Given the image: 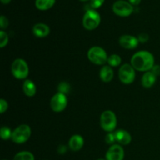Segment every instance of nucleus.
Instances as JSON below:
<instances>
[{"label": "nucleus", "instance_id": "f257e3e1", "mask_svg": "<svg viewBox=\"0 0 160 160\" xmlns=\"http://www.w3.org/2000/svg\"><path fill=\"white\" fill-rule=\"evenodd\" d=\"M131 65L141 72H148L154 67L155 59L153 55L148 51H139L134 54L131 59Z\"/></svg>", "mask_w": 160, "mask_h": 160}, {"label": "nucleus", "instance_id": "f03ea898", "mask_svg": "<svg viewBox=\"0 0 160 160\" xmlns=\"http://www.w3.org/2000/svg\"><path fill=\"white\" fill-rule=\"evenodd\" d=\"M117 120L116 114L111 110H106L101 114L100 125L105 131L112 132L117 128Z\"/></svg>", "mask_w": 160, "mask_h": 160}, {"label": "nucleus", "instance_id": "7ed1b4c3", "mask_svg": "<svg viewBox=\"0 0 160 160\" xmlns=\"http://www.w3.org/2000/svg\"><path fill=\"white\" fill-rule=\"evenodd\" d=\"M101 22L99 13L95 9H88L86 11L83 17V26L88 31H92L98 27Z\"/></svg>", "mask_w": 160, "mask_h": 160}, {"label": "nucleus", "instance_id": "20e7f679", "mask_svg": "<svg viewBox=\"0 0 160 160\" xmlns=\"http://www.w3.org/2000/svg\"><path fill=\"white\" fill-rule=\"evenodd\" d=\"M11 72L17 79L23 80L27 78L29 73V68L26 61L23 59H17L12 62Z\"/></svg>", "mask_w": 160, "mask_h": 160}, {"label": "nucleus", "instance_id": "39448f33", "mask_svg": "<svg viewBox=\"0 0 160 160\" xmlns=\"http://www.w3.org/2000/svg\"><path fill=\"white\" fill-rule=\"evenodd\" d=\"M88 58L89 60L96 65H103L108 60L106 52L98 46L92 47L88 52Z\"/></svg>", "mask_w": 160, "mask_h": 160}, {"label": "nucleus", "instance_id": "423d86ee", "mask_svg": "<svg viewBox=\"0 0 160 160\" xmlns=\"http://www.w3.org/2000/svg\"><path fill=\"white\" fill-rule=\"evenodd\" d=\"M31 135V129L30 126L28 124H22L12 131L11 139L16 144H23L30 138Z\"/></svg>", "mask_w": 160, "mask_h": 160}, {"label": "nucleus", "instance_id": "0eeeda50", "mask_svg": "<svg viewBox=\"0 0 160 160\" xmlns=\"http://www.w3.org/2000/svg\"><path fill=\"white\" fill-rule=\"evenodd\" d=\"M118 76L120 81L123 84H131L135 79V69L131 64H123L119 70Z\"/></svg>", "mask_w": 160, "mask_h": 160}, {"label": "nucleus", "instance_id": "6e6552de", "mask_svg": "<svg viewBox=\"0 0 160 160\" xmlns=\"http://www.w3.org/2000/svg\"><path fill=\"white\" fill-rule=\"evenodd\" d=\"M67 103H68V101H67V95L60 93V92H58V93L55 94L52 98H51L50 106L54 112H60L66 109Z\"/></svg>", "mask_w": 160, "mask_h": 160}, {"label": "nucleus", "instance_id": "1a4fd4ad", "mask_svg": "<svg viewBox=\"0 0 160 160\" xmlns=\"http://www.w3.org/2000/svg\"><path fill=\"white\" fill-rule=\"evenodd\" d=\"M112 10L120 17H128L133 12L134 8L130 2L124 0H118L112 5Z\"/></svg>", "mask_w": 160, "mask_h": 160}, {"label": "nucleus", "instance_id": "9d476101", "mask_svg": "<svg viewBox=\"0 0 160 160\" xmlns=\"http://www.w3.org/2000/svg\"><path fill=\"white\" fill-rule=\"evenodd\" d=\"M124 157L123 148L120 145H112L106 154V160H123Z\"/></svg>", "mask_w": 160, "mask_h": 160}, {"label": "nucleus", "instance_id": "9b49d317", "mask_svg": "<svg viewBox=\"0 0 160 160\" xmlns=\"http://www.w3.org/2000/svg\"><path fill=\"white\" fill-rule=\"evenodd\" d=\"M119 43L120 46L126 49H134L138 45L139 41L136 37L129 34L122 35L119 39Z\"/></svg>", "mask_w": 160, "mask_h": 160}, {"label": "nucleus", "instance_id": "f8f14e48", "mask_svg": "<svg viewBox=\"0 0 160 160\" xmlns=\"http://www.w3.org/2000/svg\"><path fill=\"white\" fill-rule=\"evenodd\" d=\"M33 34L37 38H45L50 34V28L48 25L43 23H36L32 28Z\"/></svg>", "mask_w": 160, "mask_h": 160}, {"label": "nucleus", "instance_id": "ddd939ff", "mask_svg": "<svg viewBox=\"0 0 160 160\" xmlns=\"http://www.w3.org/2000/svg\"><path fill=\"white\" fill-rule=\"evenodd\" d=\"M114 134H115L116 141L118 143H120V145H129L131 143V140H132V138H131V135L130 134V133L125 131V130H117Z\"/></svg>", "mask_w": 160, "mask_h": 160}, {"label": "nucleus", "instance_id": "4468645a", "mask_svg": "<svg viewBox=\"0 0 160 160\" xmlns=\"http://www.w3.org/2000/svg\"><path fill=\"white\" fill-rule=\"evenodd\" d=\"M84 145V138L79 134H74L69 140V147L73 152H78Z\"/></svg>", "mask_w": 160, "mask_h": 160}, {"label": "nucleus", "instance_id": "2eb2a0df", "mask_svg": "<svg viewBox=\"0 0 160 160\" xmlns=\"http://www.w3.org/2000/svg\"><path fill=\"white\" fill-rule=\"evenodd\" d=\"M157 77L152 71L145 72L142 78V84L145 88H150L155 84Z\"/></svg>", "mask_w": 160, "mask_h": 160}, {"label": "nucleus", "instance_id": "dca6fc26", "mask_svg": "<svg viewBox=\"0 0 160 160\" xmlns=\"http://www.w3.org/2000/svg\"><path fill=\"white\" fill-rule=\"evenodd\" d=\"M99 76L102 81L105 83H109L113 78V70L110 66H104L100 70Z\"/></svg>", "mask_w": 160, "mask_h": 160}, {"label": "nucleus", "instance_id": "f3484780", "mask_svg": "<svg viewBox=\"0 0 160 160\" xmlns=\"http://www.w3.org/2000/svg\"><path fill=\"white\" fill-rule=\"evenodd\" d=\"M23 92L28 97L34 96L37 92V88L31 80H25L23 83Z\"/></svg>", "mask_w": 160, "mask_h": 160}, {"label": "nucleus", "instance_id": "a211bd4d", "mask_svg": "<svg viewBox=\"0 0 160 160\" xmlns=\"http://www.w3.org/2000/svg\"><path fill=\"white\" fill-rule=\"evenodd\" d=\"M56 0H35V6L40 10H47L54 5Z\"/></svg>", "mask_w": 160, "mask_h": 160}, {"label": "nucleus", "instance_id": "6ab92c4d", "mask_svg": "<svg viewBox=\"0 0 160 160\" xmlns=\"http://www.w3.org/2000/svg\"><path fill=\"white\" fill-rule=\"evenodd\" d=\"M13 160H34V155L28 151L20 152L14 156Z\"/></svg>", "mask_w": 160, "mask_h": 160}, {"label": "nucleus", "instance_id": "aec40b11", "mask_svg": "<svg viewBox=\"0 0 160 160\" xmlns=\"http://www.w3.org/2000/svg\"><path fill=\"white\" fill-rule=\"evenodd\" d=\"M121 58L119 55L117 54H112L109 57H108L107 62L110 67H118L120 63H121Z\"/></svg>", "mask_w": 160, "mask_h": 160}, {"label": "nucleus", "instance_id": "412c9836", "mask_svg": "<svg viewBox=\"0 0 160 160\" xmlns=\"http://www.w3.org/2000/svg\"><path fill=\"white\" fill-rule=\"evenodd\" d=\"M12 132L11 131L10 128L8 127H2L1 131H0V136L2 140H8V139L11 138L12 137Z\"/></svg>", "mask_w": 160, "mask_h": 160}, {"label": "nucleus", "instance_id": "4be33fe9", "mask_svg": "<svg viewBox=\"0 0 160 160\" xmlns=\"http://www.w3.org/2000/svg\"><path fill=\"white\" fill-rule=\"evenodd\" d=\"M58 91L60 93L64 94V95H67L70 92V86L68 83L67 82H61L60 84L58 86Z\"/></svg>", "mask_w": 160, "mask_h": 160}, {"label": "nucleus", "instance_id": "5701e85b", "mask_svg": "<svg viewBox=\"0 0 160 160\" xmlns=\"http://www.w3.org/2000/svg\"><path fill=\"white\" fill-rule=\"evenodd\" d=\"M9 42L8 34L4 31H0V47L4 48Z\"/></svg>", "mask_w": 160, "mask_h": 160}, {"label": "nucleus", "instance_id": "b1692460", "mask_svg": "<svg viewBox=\"0 0 160 160\" xmlns=\"http://www.w3.org/2000/svg\"><path fill=\"white\" fill-rule=\"evenodd\" d=\"M105 141H106V143L109 144V145H112V144H113L114 142H117V141H116L115 134H114V133H112V132L108 133L107 135L106 136V138H105Z\"/></svg>", "mask_w": 160, "mask_h": 160}, {"label": "nucleus", "instance_id": "393cba45", "mask_svg": "<svg viewBox=\"0 0 160 160\" xmlns=\"http://www.w3.org/2000/svg\"><path fill=\"white\" fill-rule=\"evenodd\" d=\"M8 109V103L4 98H1L0 100V113H4Z\"/></svg>", "mask_w": 160, "mask_h": 160}, {"label": "nucleus", "instance_id": "a878e982", "mask_svg": "<svg viewBox=\"0 0 160 160\" xmlns=\"http://www.w3.org/2000/svg\"><path fill=\"white\" fill-rule=\"evenodd\" d=\"M8 25H9L8 19L6 18L5 16L2 15L1 17H0V28H1L2 29H5V28H7Z\"/></svg>", "mask_w": 160, "mask_h": 160}, {"label": "nucleus", "instance_id": "bb28decb", "mask_svg": "<svg viewBox=\"0 0 160 160\" xmlns=\"http://www.w3.org/2000/svg\"><path fill=\"white\" fill-rule=\"evenodd\" d=\"M139 42H142V43H145V42H148L149 40V36L146 33H141L140 34L138 37Z\"/></svg>", "mask_w": 160, "mask_h": 160}, {"label": "nucleus", "instance_id": "cd10ccee", "mask_svg": "<svg viewBox=\"0 0 160 160\" xmlns=\"http://www.w3.org/2000/svg\"><path fill=\"white\" fill-rule=\"evenodd\" d=\"M105 0H91V6L93 9L99 8L103 4Z\"/></svg>", "mask_w": 160, "mask_h": 160}, {"label": "nucleus", "instance_id": "c85d7f7f", "mask_svg": "<svg viewBox=\"0 0 160 160\" xmlns=\"http://www.w3.org/2000/svg\"><path fill=\"white\" fill-rule=\"evenodd\" d=\"M150 71L152 72L156 77L160 76V65H154V67Z\"/></svg>", "mask_w": 160, "mask_h": 160}, {"label": "nucleus", "instance_id": "c756f323", "mask_svg": "<svg viewBox=\"0 0 160 160\" xmlns=\"http://www.w3.org/2000/svg\"><path fill=\"white\" fill-rule=\"evenodd\" d=\"M66 151H67V148H66V146H64V145H60L59 149H58V152H59V153H60V154H63V153L66 152Z\"/></svg>", "mask_w": 160, "mask_h": 160}, {"label": "nucleus", "instance_id": "7c9ffc66", "mask_svg": "<svg viewBox=\"0 0 160 160\" xmlns=\"http://www.w3.org/2000/svg\"><path fill=\"white\" fill-rule=\"evenodd\" d=\"M131 5H138L141 2V0H129Z\"/></svg>", "mask_w": 160, "mask_h": 160}, {"label": "nucleus", "instance_id": "2f4dec72", "mask_svg": "<svg viewBox=\"0 0 160 160\" xmlns=\"http://www.w3.org/2000/svg\"><path fill=\"white\" fill-rule=\"evenodd\" d=\"M10 1L11 0H1L2 2L4 3V4H7V3H9Z\"/></svg>", "mask_w": 160, "mask_h": 160}, {"label": "nucleus", "instance_id": "473e14b6", "mask_svg": "<svg viewBox=\"0 0 160 160\" xmlns=\"http://www.w3.org/2000/svg\"><path fill=\"white\" fill-rule=\"evenodd\" d=\"M97 160H105V159H97Z\"/></svg>", "mask_w": 160, "mask_h": 160}, {"label": "nucleus", "instance_id": "72a5a7b5", "mask_svg": "<svg viewBox=\"0 0 160 160\" xmlns=\"http://www.w3.org/2000/svg\"><path fill=\"white\" fill-rule=\"evenodd\" d=\"M81 1H88V0H81Z\"/></svg>", "mask_w": 160, "mask_h": 160}]
</instances>
